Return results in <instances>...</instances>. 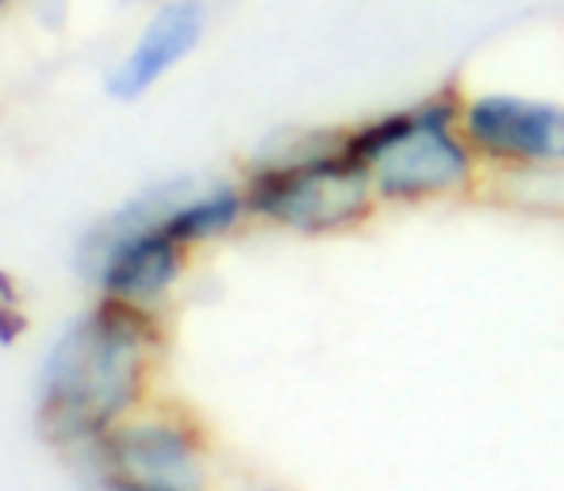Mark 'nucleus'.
Returning <instances> with one entry per match:
<instances>
[{"instance_id":"nucleus-1","label":"nucleus","mask_w":564,"mask_h":491,"mask_svg":"<svg viewBox=\"0 0 564 491\" xmlns=\"http://www.w3.org/2000/svg\"><path fill=\"white\" fill-rule=\"evenodd\" d=\"M147 319L127 299L82 315L46 353L39 430L51 441H97L139 400L150 353Z\"/></svg>"},{"instance_id":"nucleus-2","label":"nucleus","mask_w":564,"mask_h":491,"mask_svg":"<svg viewBox=\"0 0 564 491\" xmlns=\"http://www.w3.org/2000/svg\"><path fill=\"white\" fill-rule=\"evenodd\" d=\"M460 105L449 89L400 112L346 131V146L365 165L377 200L423 204L457 196L476 177V150L460 131Z\"/></svg>"},{"instance_id":"nucleus-3","label":"nucleus","mask_w":564,"mask_h":491,"mask_svg":"<svg viewBox=\"0 0 564 491\" xmlns=\"http://www.w3.org/2000/svg\"><path fill=\"white\" fill-rule=\"evenodd\" d=\"M246 204L292 231L330 234L361 223L377 204V188L349 154L346 134H304L261 162Z\"/></svg>"},{"instance_id":"nucleus-4","label":"nucleus","mask_w":564,"mask_h":491,"mask_svg":"<svg viewBox=\"0 0 564 491\" xmlns=\"http://www.w3.org/2000/svg\"><path fill=\"white\" fill-rule=\"evenodd\" d=\"M460 131L476 157L503 170H561L564 105L519 92H480L460 105Z\"/></svg>"},{"instance_id":"nucleus-5","label":"nucleus","mask_w":564,"mask_h":491,"mask_svg":"<svg viewBox=\"0 0 564 491\" xmlns=\"http://www.w3.org/2000/svg\"><path fill=\"white\" fill-rule=\"evenodd\" d=\"M100 491H204L196 446L177 426L108 430L93 441Z\"/></svg>"},{"instance_id":"nucleus-6","label":"nucleus","mask_w":564,"mask_h":491,"mask_svg":"<svg viewBox=\"0 0 564 491\" xmlns=\"http://www.w3.org/2000/svg\"><path fill=\"white\" fill-rule=\"evenodd\" d=\"M200 35H204L200 0H173V4H165L147 23V31L131 46V54L108 74V92L116 100H139L158 77H165L177 62H185L196 51Z\"/></svg>"},{"instance_id":"nucleus-7","label":"nucleus","mask_w":564,"mask_h":491,"mask_svg":"<svg viewBox=\"0 0 564 491\" xmlns=\"http://www.w3.org/2000/svg\"><path fill=\"white\" fill-rule=\"evenodd\" d=\"M242 208H250V204H246L235 188L216 185L212 193L185 196V200L170 211V219H165V231H170L181 246L200 242V239H216V234H224L238 223Z\"/></svg>"},{"instance_id":"nucleus-8","label":"nucleus","mask_w":564,"mask_h":491,"mask_svg":"<svg viewBox=\"0 0 564 491\" xmlns=\"http://www.w3.org/2000/svg\"><path fill=\"white\" fill-rule=\"evenodd\" d=\"M23 330H28V319H23L20 292H15L12 276L0 273V346H12Z\"/></svg>"},{"instance_id":"nucleus-9","label":"nucleus","mask_w":564,"mask_h":491,"mask_svg":"<svg viewBox=\"0 0 564 491\" xmlns=\"http://www.w3.org/2000/svg\"><path fill=\"white\" fill-rule=\"evenodd\" d=\"M127 4H131V0H127Z\"/></svg>"},{"instance_id":"nucleus-10","label":"nucleus","mask_w":564,"mask_h":491,"mask_svg":"<svg viewBox=\"0 0 564 491\" xmlns=\"http://www.w3.org/2000/svg\"><path fill=\"white\" fill-rule=\"evenodd\" d=\"M0 4H4V0H0Z\"/></svg>"}]
</instances>
